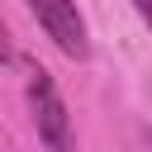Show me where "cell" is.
<instances>
[{
	"label": "cell",
	"mask_w": 152,
	"mask_h": 152,
	"mask_svg": "<svg viewBox=\"0 0 152 152\" xmlns=\"http://www.w3.org/2000/svg\"><path fill=\"white\" fill-rule=\"evenodd\" d=\"M128 5H133V10H138V19L152 28V0H128Z\"/></svg>",
	"instance_id": "3"
},
{
	"label": "cell",
	"mask_w": 152,
	"mask_h": 152,
	"mask_svg": "<svg viewBox=\"0 0 152 152\" xmlns=\"http://www.w3.org/2000/svg\"><path fill=\"white\" fill-rule=\"evenodd\" d=\"M0 62H14V48H10V33H5V24H0Z\"/></svg>",
	"instance_id": "4"
},
{
	"label": "cell",
	"mask_w": 152,
	"mask_h": 152,
	"mask_svg": "<svg viewBox=\"0 0 152 152\" xmlns=\"http://www.w3.org/2000/svg\"><path fill=\"white\" fill-rule=\"evenodd\" d=\"M28 10L38 14L43 33H48L66 57H76V62L90 57V38H86V19H81L76 0H28Z\"/></svg>",
	"instance_id": "2"
},
{
	"label": "cell",
	"mask_w": 152,
	"mask_h": 152,
	"mask_svg": "<svg viewBox=\"0 0 152 152\" xmlns=\"http://www.w3.org/2000/svg\"><path fill=\"white\" fill-rule=\"evenodd\" d=\"M28 114H33V128L38 138L48 142V152H76V138H71V114L57 95V81L38 66L28 71Z\"/></svg>",
	"instance_id": "1"
}]
</instances>
